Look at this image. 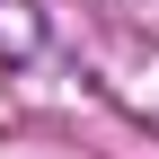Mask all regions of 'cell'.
I'll list each match as a JSON object with an SVG mask.
<instances>
[]
</instances>
